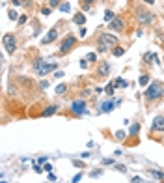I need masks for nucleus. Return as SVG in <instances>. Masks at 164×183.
<instances>
[{
    "label": "nucleus",
    "mask_w": 164,
    "mask_h": 183,
    "mask_svg": "<svg viewBox=\"0 0 164 183\" xmlns=\"http://www.w3.org/2000/svg\"><path fill=\"white\" fill-rule=\"evenodd\" d=\"M99 51H106V49H110V47H116L117 45V38L116 36H112V34H101L99 36Z\"/></svg>",
    "instance_id": "1"
},
{
    "label": "nucleus",
    "mask_w": 164,
    "mask_h": 183,
    "mask_svg": "<svg viewBox=\"0 0 164 183\" xmlns=\"http://www.w3.org/2000/svg\"><path fill=\"white\" fill-rule=\"evenodd\" d=\"M162 92H164V86L160 82H151V84L145 88L144 95H145V99H157V97L162 95Z\"/></svg>",
    "instance_id": "2"
},
{
    "label": "nucleus",
    "mask_w": 164,
    "mask_h": 183,
    "mask_svg": "<svg viewBox=\"0 0 164 183\" xmlns=\"http://www.w3.org/2000/svg\"><path fill=\"white\" fill-rule=\"evenodd\" d=\"M54 67H56V64H45V62H41V60L34 64V69H36V73L39 75V77L47 75V73H49V71H52Z\"/></svg>",
    "instance_id": "3"
},
{
    "label": "nucleus",
    "mask_w": 164,
    "mask_h": 183,
    "mask_svg": "<svg viewBox=\"0 0 164 183\" xmlns=\"http://www.w3.org/2000/svg\"><path fill=\"white\" fill-rule=\"evenodd\" d=\"M2 43H4V47H6L8 52H13L15 49H17V41H15L13 34H6V36L2 38Z\"/></svg>",
    "instance_id": "4"
},
{
    "label": "nucleus",
    "mask_w": 164,
    "mask_h": 183,
    "mask_svg": "<svg viewBox=\"0 0 164 183\" xmlns=\"http://www.w3.org/2000/svg\"><path fill=\"white\" fill-rule=\"evenodd\" d=\"M136 15H138V23H140V24H147V23L153 21V15L149 13V11H145L144 8H138V9H136Z\"/></svg>",
    "instance_id": "5"
},
{
    "label": "nucleus",
    "mask_w": 164,
    "mask_h": 183,
    "mask_svg": "<svg viewBox=\"0 0 164 183\" xmlns=\"http://www.w3.org/2000/svg\"><path fill=\"white\" fill-rule=\"evenodd\" d=\"M75 41H77V39H75V36H67L64 41H62V45H60V52H62V54H65V52H69L71 49H73V45H75Z\"/></svg>",
    "instance_id": "6"
},
{
    "label": "nucleus",
    "mask_w": 164,
    "mask_h": 183,
    "mask_svg": "<svg viewBox=\"0 0 164 183\" xmlns=\"http://www.w3.org/2000/svg\"><path fill=\"white\" fill-rule=\"evenodd\" d=\"M71 110H73L75 114H84V112H86V103H84L82 99L73 101V103H71Z\"/></svg>",
    "instance_id": "7"
},
{
    "label": "nucleus",
    "mask_w": 164,
    "mask_h": 183,
    "mask_svg": "<svg viewBox=\"0 0 164 183\" xmlns=\"http://www.w3.org/2000/svg\"><path fill=\"white\" fill-rule=\"evenodd\" d=\"M56 36H58V28H52V30H49V34L41 39V43H45V45H47V43L54 41V39H56Z\"/></svg>",
    "instance_id": "8"
},
{
    "label": "nucleus",
    "mask_w": 164,
    "mask_h": 183,
    "mask_svg": "<svg viewBox=\"0 0 164 183\" xmlns=\"http://www.w3.org/2000/svg\"><path fill=\"white\" fill-rule=\"evenodd\" d=\"M153 131H164V116H157L153 121Z\"/></svg>",
    "instance_id": "9"
},
{
    "label": "nucleus",
    "mask_w": 164,
    "mask_h": 183,
    "mask_svg": "<svg viewBox=\"0 0 164 183\" xmlns=\"http://www.w3.org/2000/svg\"><path fill=\"white\" fill-rule=\"evenodd\" d=\"M117 105H119V101H106V103L101 105V112H110L114 106H117Z\"/></svg>",
    "instance_id": "10"
},
{
    "label": "nucleus",
    "mask_w": 164,
    "mask_h": 183,
    "mask_svg": "<svg viewBox=\"0 0 164 183\" xmlns=\"http://www.w3.org/2000/svg\"><path fill=\"white\" fill-rule=\"evenodd\" d=\"M110 28L112 30H117V32H121V30L125 28V24H123L121 19H114V21H110Z\"/></svg>",
    "instance_id": "11"
},
{
    "label": "nucleus",
    "mask_w": 164,
    "mask_h": 183,
    "mask_svg": "<svg viewBox=\"0 0 164 183\" xmlns=\"http://www.w3.org/2000/svg\"><path fill=\"white\" fill-rule=\"evenodd\" d=\"M75 23L82 26V24L86 23V17H84V13H77V15H75Z\"/></svg>",
    "instance_id": "12"
},
{
    "label": "nucleus",
    "mask_w": 164,
    "mask_h": 183,
    "mask_svg": "<svg viewBox=\"0 0 164 183\" xmlns=\"http://www.w3.org/2000/svg\"><path fill=\"white\" fill-rule=\"evenodd\" d=\"M56 109H58V106H56V105H51V106H49V109H45L43 116H52V114L56 112Z\"/></svg>",
    "instance_id": "13"
},
{
    "label": "nucleus",
    "mask_w": 164,
    "mask_h": 183,
    "mask_svg": "<svg viewBox=\"0 0 164 183\" xmlns=\"http://www.w3.org/2000/svg\"><path fill=\"white\" fill-rule=\"evenodd\" d=\"M65 90H67V84H60V86H56V94H65Z\"/></svg>",
    "instance_id": "14"
},
{
    "label": "nucleus",
    "mask_w": 164,
    "mask_h": 183,
    "mask_svg": "<svg viewBox=\"0 0 164 183\" xmlns=\"http://www.w3.org/2000/svg\"><path fill=\"white\" fill-rule=\"evenodd\" d=\"M104 21H106V23L114 21V13L112 11H104Z\"/></svg>",
    "instance_id": "15"
},
{
    "label": "nucleus",
    "mask_w": 164,
    "mask_h": 183,
    "mask_svg": "<svg viewBox=\"0 0 164 183\" xmlns=\"http://www.w3.org/2000/svg\"><path fill=\"white\" fill-rule=\"evenodd\" d=\"M138 82H140V86H147V82H149V77H147V75H142Z\"/></svg>",
    "instance_id": "16"
},
{
    "label": "nucleus",
    "mask_w": 164,
    "mask_h": 183,
    "mask_svg": "<svg viewBox=\"0 0 164 183\" xmlns=\"http://www.w3.org/2000/svg\"><path fill=\"white\" fill-rule=\"evenodd\" d=\"M114 86H116L114 82H112V84H108L106 88H104V92H106V94H108V95H112V94H114Z\"/></svg>",
    "instance_id": "17"
},
{
    "label": "nucleus",
    "mask_w": 164,
    "mask_h": 183,
    "mask_svg": "<svg viewBox=\"0 0 164 183\" xmlns=\"http://www.w3.org/2000/svg\"><path fill=\"white\" fill-rule=\"evenodd\" d=\"M114 84H116V86H121V88H123V86H127V82H125L123 79H116V81H114Z\"/></svg>",
    "instance_id": "18"
},
{
    "label": "nucleus",
    "mask_w": 164,
    "mask_h": 183,
    "mask_svg": "<svg viewBox=\"0 0 164 183\" xmlns=\"http://www.w3.org/2000/svg\"><path fill=\"white\" fill-rule=\"evenodd\" d=\"M108 69H110V67H108V64H104V66L99 69V73H101V75H106V73H108Z\"/></svg>",
    "instance_id": "19"
},
{
    "label": "nucleus",
    "mask_w": 164,
    "mask_h": 183,
    "mask_svg": "<svg viewBox=\"0 0 164 183\" xmlns=\"http://www.w3.org/2000/svg\"><path fill=\"white\" fill-rule=\"evenodd\" d=\"M24 2H26V0H11V4H13V6H23Z\"/></svg>",
    "instance_id": "20"
},
{
    "label": "nucleus",
    "mask_w": 164,
    "mask_h": 183,
    "mask_svg": "<svg viewBox=\"0 0 164 183\" xmlns=\"http://www.w3.org/2000/svg\"><path fill=\"white\" fill-rule=\"evenodd\" d=\"M17 17H21V15H17V13H15V11L11 9V11H9V19H11V21H15Z\"/></svg>",
    "instance_id": "21"
},
{
    "label": "nucleus",
    "mask_w": 164,
    "mask_h": 183,
    "mask_svg": "<svg viewBox=\"0 0 164 183\" xmlns=\"http://www.w3.org/2000/svg\"><path fill=\"white\" fill-rule=\"evenodd\" d=\"M112 52H114L116 56H121V54H123V49H114Z\"/></svg>",
    "instance_id": "22"
},
{
    "label": "nucleus",
    "mask_w": 164,
    "mask_h": 183,
    "mask_svg": "<svg viewBox=\"0 0 164 183\" xmlns=\"http://www.w3.org/2000/svg\"><path fill=\"white\" fill-rule=\"evenodd\" d=\"M136 133H138V125H132L131 127V135H136Z\"/></svg>",
    "instance_id": "23"
},
{
    "label": "nucleus",
    "mask_w": 164,
    "mask_h": 183,
    "mask_svg": "<svg viewBox=\"0 0 164 183\" xmlns=\"http://www.w3.org/2000/svg\"><path fill=\"white\" fill-rule=\"evenodd\" d=\"M49 4H51V8H56V6L60 4V0H51V2H49Z\"/></svg>",
    "instance_id": "24"
},
{
    "label": "nucleus",
    "mask_w": 164,
    "mask_h": 183,
    "mask_svg": "<svg viewBox=\"0 0 164 183\" xmlns=\"http://www.w3.org/2000/svg\"><path fill=\"white\" fill-rule=\"evenodd\" d=\"M80 178H82V174H77V176L73 178V183H79V181H80Z\"/></svg>",
    "instance_id": "25"
},
{
    "label": "nucleus",
    "mask_w": 164,
    "mask_h": 183,
    "mask_svg": "<svg viewBox=\"0 0 164 183\" xmlns=\"http://www.w3.org/2000/svg\"><path fill=\"white\" fill-rule=\"evenodd\" d=\"M88 60H89V62H95V54L89 52V54H88Z\"/></svg>",
    "instance_id": "26"
},
{
    "label": "nucleus",
    "mask_w": 164,
    "mask_h": 183,
    "mask_svg": "<svg viewBox=\"0 0 164 183\" xmlns=\"http://www.w3.org/2000/svg\"><path fill=\"white\" fill-rule=\"evenodd\" d=\"M60 9H62V11H69V4H62V6H60Z\"/></svg>",
    "instance_id": "27"
},
{
    "label": "nucleus",
    "mask_w": 164,
    "mask_h": 183,
    "mask_svg": "<svg viewBox=\"0 0 164 183\" xmlns=\"http://www.w3.org/2000/svg\"><path fill=\"white\" fill-rule=\"evenodd\" d=\"M116 136H117V138H125V133H123V131H117Z\"/></svg>",
    "instance_id": "28"
},
{
    "label": "nucleus",
    "mask_w": 164,
    "mask_h": 183,
    "mask_svg": "<svg viewBox=\"0 0 164 183\" xmlns=\"http://www.w3.org/2000/svg\"><path fill=\"white\" fill-rule=\"evenodd\" d=\"M19 23H21V24H24V23H26V15H21V19H19Z\"/></svg>",
    "instance_id": "29"
},
{
    "label": "nucleus",
    "mask_w": 164,
    "mask_h": 183,
    "mask_svg": "<svg viewBox=\"0 0 164 183\" xmlns=\"http://www.w3.org/2000/svg\"><path fill=\"white\" fill-rule=\"evenodd\" d=\"M132 183H142V178H138V176L132 178Z\"/></svg>",
    "instance_id": "30"
},
{
    "label": "nucleus",
    "mask_w": 164,
    "mask_h": 183,
    "mask_svg": "<svg viewBox=\"0 0 164 183\" xmlns=\"http://www.w3.org/2000/svg\"><path fill=\"white\" fill-rule=\"evenodd\" d=\"M43 168H45V170H47V172H51V170H52V164H45V166H43Z\"/></svg>",
    "instance_id": "31"
},
{
    "label": "nucleus",
    "mask_w": 164,
    "mask_h": 183,
    "mask_svg": "<svg viewBox=\"0 0 164 183\" xmlns=\"http://www.w3.org/2000/svg\"><path fill=\"white\" fill-rule=\"evenodd\" d=\"M117 168H119V172H127V168H125L123 164H117Z\"/></svg>",
    "instance_id": "32"
},
{
    "label": "nucleus",
    "mask_w": 164,
    "mask_h": 183,
    "mask_svg": "<svg viewBox=\"0 0 164 183\" xmlns=\"http://www.w3.org/2000/svg\"><path fill=\"white\" fill-rule=\"evenodd\" d=\"M79 36H80V38H84V36H86V28H80V34H79Z\"/></svg>",
    "instance_id": "33"
},
{
    "label": "nucleus",
    "mask_w": 164,
    "mask_h": 183,
    "mask_svg": "<svg viewBox=\"0 0 164 183\" xmlns=\"http://www.w3.org/2000/svg\"><path fill=\"white\" fill-rule=\"evenodd\" d=\"M103 164H112V159H103Z\"/></svg>",
    "instance_id": "34"
},
{
    "label": "nucleus",
    "mask_w": 164,
    "mask_h": 183,
    "mask_svg": "<svg viewBox=\"0 0 164 183\" xmlns=\"http://www.w3.org/2000/svg\"><path fill=\"white\" fill-rule=\"evenodd\" d=\"M144 2H147V4H153V0H144Z\"/></svg>",
    "instance_id": "35"
},
{
    "label": "nucleus",
    "mask_w": 164,
    "mask_h": 183,
    "mask_svg": "<svg viewBox=\"0 0 164 183\" xmlns=\"http://www.w3.org/2000/svg\"><path fill=\"white\" fill-rule=\"evenodd\" d=\"M88 2H89V0H88Z\"/></svg>",
    "instance_id": "36"
}]
</instances>
